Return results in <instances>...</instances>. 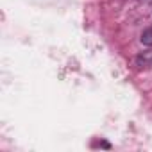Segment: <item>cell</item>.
Masks as SVG:
<instances>
[{
	"label": "cell",
	"mask_w": 152,
	"mask_h": 152,
	"mask_svg": "<svg viewBox=\"0 0 152 152\" xmlns=\"http://www.w3.org/2000/svg\"><path fill=\"white\" fill-rule=\"evenodd\" d=\"M141 43H145V45H152V27L147 29V31L141 34Z\"/></svg>",
	"instance_id": "obj_1"
}]
</instances>
